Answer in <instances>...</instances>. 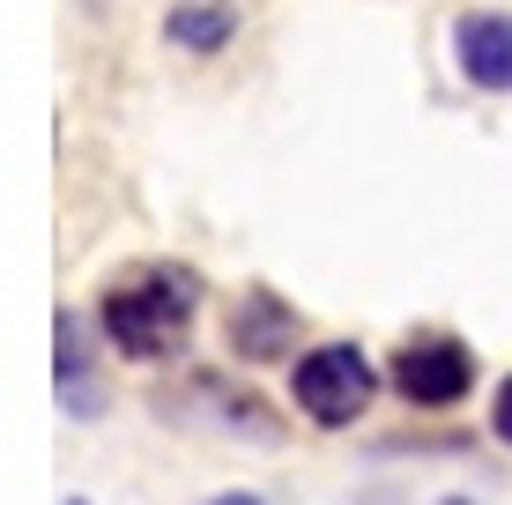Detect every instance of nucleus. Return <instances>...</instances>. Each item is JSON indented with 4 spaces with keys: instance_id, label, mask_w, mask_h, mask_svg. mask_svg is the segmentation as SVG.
Listing matches in <instances>:
<instances>
[{
    "instance_id": "obj_1",
    "label": "nucleus",
    "mask_w": 512,
    "mask_h": 505,
    "mask_svg": "<svg viewBox=\"0 0 512 505\" xmlns=\"http://www.w3.org/2000/svg\"><path fill=\"white\" fill-rule=\"evenodd\" d=\"M193 312H201V275L171 268V260H141V268H119L104 283L97 327H104V350L112 357L149 364V357H171L186 342Z\"/></svg>"
},
{
    "instance_id": "obj_2",
    "label": "nucleus",
    "mask_w": 512,
    "mask_h": 505,
    "mask_svg": "<svg viewBox=\"0 0 512 505\" xmlns=\"http://www.w3.org/2000/svg\"><path fill=\"white\" fill-rule=\"evenodd\" d=\"M372 387H379V372H372V357H364L357 342H320V350H305L290 364V402L320 431L357 424V416L372 409Z\"/></svg>"
},
{
    "instance_id": "obj_3",
    "label": "nucleus",
    "mask_w": 512,
    "mask_h": 505,
    "mask_svg": "<svg viewBox=\"0 0 512 505\" xmlns=\"http://www.w3.org/2000/svg\"><path fill=\"white\" fill-rule=\"evenodd\" d=\"M468 387H475V357L446 327H423V335H409L394 350V394L409 409H453Z\"/></svg>"
},
{
    "instance_id": "obj_4",
    "label": "nucleus",
    "mask_w": 512,
    "mask_h": 505,
    "mask_svg": "<svg viewBox=\"0 0 512 505\" xmlns=\"http://www.w3.org/2000/svg\"><path fill=\"white\" fill-rule=\"evenodd\" d=\"M223 335H231V350L245 364H275V357H290V342L305 335V320H297L290 305L275 298V290H238L231 312H223Z\"/></svg>"
},
{
    "instance_id": "obj_5",
    "label": "nucleus",
    "mask_w": 512,
    "mask_h": 505,
    "mask_svg": "<svg viewBox=\"0 0 512 505\" xmlns=\"http://www.w3.org/2000/svg\"><path fill=\"white\" fill-rule=\"evenodd\" d=\"M453 60L475 90H512V15L498 8H468L453 23Z\"/></svg>"
},
{
    "instance_id": "obj_6",
    "label": "nucleus",
    "mask_w": 512,
    "mask_h": 505,
    "mask_svg": "<svg viewBox=\"0 0 512 505\" xmlns=\"http://www.w3.org/2000/svg\"><path fill=\"white\" fill-rule=\"evenodd\" d=\"M52 372H60V402L67 416H104V379H97V342L90 327H82V312H60V327H52Z\"/></svg>"
},
{
    "instance_id": "obj_7",
    "label": "nucleus",
    "mask_w": 512,
    "mask_h": 505,
    "mask_svg": "<svg viewBox=\"0 0 512 505\" xmlns=\"http://www.w3.org/2000/svg\"><path fill=\"white\" fill-rule=\"evenodd\" d=\"M164 38L179 52H223L238 38V0H179L164 15Z\"/></svg>"
},
{
    "instance_id": "obj_8",
    "label": "nucleus",
    "mask_w": 512,
    "mask_h": 505,
    "mask_svg": "<svg viewBox=\"0 0 512 505\" xmlns=\"http://www.w3.org/2000/svg\"><path fill=\"white\" fill-rule=\"evenodd\" d=\"M490 431H498V439L512 446V379L498 387V402H490Z\"/></svg>"
},
{
    "instance_id": "obj_9",
    "label": "nucleus",
    "mask_w": 512,
    "mask_h": 505,
    "mask_svg": "<svg viewBox=\"0 0 512 505\" xmlns=\"http://www.w3.org/2000/svg\"><path fill=\"white\" fill-rule=\"evenodd\" d=\"M208 505H268V498H253V491H223V498H208Z\"/></svg>"
},
{
    "instance_id": "obj_10",
    "label": "nucleus",
    "mask_w": 512,
    "mask_h": 505,
    "mask_svg": "<svg viewBox=\"0 0 512 505\" xmlns=\"http://www.w3.org/2000/svg\"><path fill=\"white\" fill-rule=\"evenodd\" d=\"M67 505H90V498H67Z\"/></svg>"
},
{
    "instance_id": "obj_11",
    "label": "nucleus",
    "mask_w": 512,
    "mask_h": 505,
    "mask_svg": "<svg viewBox=\"0 0 512 505\" xmlns=\"http://www.w3.org/2000/svg\"><path fill=\"white\" fill-rule=\"evenodd\" d=\"M446 505H468V498H446Z\"/></svg>"
}]
</instances>
